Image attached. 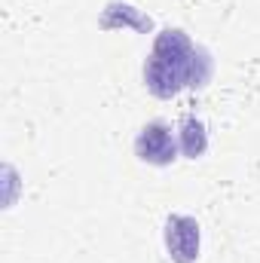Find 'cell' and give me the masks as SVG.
Returning a JSON list of instances; mask_svg holds the SVG:
<instances>
[{"instance_id":"obj_1","label":"cell","mask_w":260,"mask_h":263,"mask_svg":"<svg viewBox=\"0 0 260 263\" xmlns=\"http://www.w3.org/2000/svg\"><path fill=\"white\" fill-rule=\"evenodd\" d=\"M208 80V55L205 49H196L190 37L178 28H165L153 52L144 65V83L156 98H172L184 86H205Z\"/></svg>"},{"instance_id":"obj_2","label":"cell","mask_w":260,"mask_h":263,"mask_svg":"<svg viewBox=\"0 0 260 263\" xmlns=\"http://www.w3.org/2000/svg\"><path fill=\"white\" fill-rule=\"evenodd\" d=\"M135 153L141 162H150V165H169L178 153V141L172 135L169 123H147L144 129L138 132L135 138Z\"/></svg>"},{"instance_id":"obj_3","label":"cell","mask_w":260,"mask_h":263,"mask_svg":"<svg viewBox=\"0 0 260 263\" xmlns=\"http://www.w3.org/2000/svg\"><path fill=\"white\" fill-rule=\"evenodd\" d=\"M165 245L175 263H193L199 254V227L193 217L175 214L165 223Z\"/></svg>"},{"instance_id":"obj_4","label":"cell","mask_w":260,"mask_h":263,"mask_svg":"<svg viewBox=\"0 0 260 263\" xmlns=\"http://www.w3.org/2000/svg\"><path fill=\"white\" fill-rule=\"evenodd\" d=\"M178 144H181L184 156H190V159L202 156L205 147H208V135H205L202 120H196V117H184V120H181V132H178Z\"/></svg>"}]
</instances>
